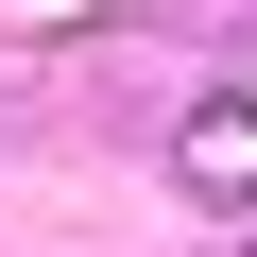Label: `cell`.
<instances>
[{"label": "cell", "mask_w": 257, "mask_h": 257, "mask_svg": "<svg viewBox=\"0 0 257 257\" xmlns=\"http://www.w3.org/2000/svg\"><path fill=\"white\" fill-rule=\"evenodd\" d=\"M189 189H257V103H189Z\"/></svg>", "instance_id": "cell-1"}]
</instances>
